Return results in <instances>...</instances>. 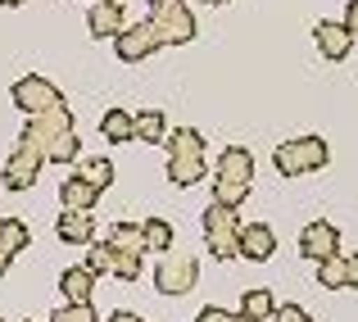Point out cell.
<instances>
[{
  "mask_svg": "<svg viewBox=\"0 0 358 322\" xmlns=\"http://www.w3.org/2000/svg\"><path fill=\"white\" fill-rule=\"evenodd\" d=\"M23 141H32L45 155V164H73L78 159V122H73L69 105H55L45 113H32L23 127Z\"/></svg>",
  "mask_w": 358,
  "mask_h": 322,
  "instance_id": "1",
  "label": "cell"
},
{
  "mask_svg": "<svg viewBox=\"0 0 358 322\" xmlns=\"http://www.w3.org/2000/svg\"><path fill=\"white\" fill-rule=\"evenodd\" d=\"M168 146V182L173 186H195L209 168H204V136L195 127H177L164 136Z\"/></svg>",
  "mask_w": 358,
  "mask_h": 322,
  "instance_id": "2",
  "label": "cell"
},
{
  "mask_svg": "<svg viewBox=\"0 0 358 322\" xmlns=\"http://www.w3.org/2000/svg\"><path fill=\"white\" fill-rule=\"evenodd\" d=\"M250 186H254V155L241 146H227L218 155V168H213V200L236 209L250 195Z\"/></svg>",
  "mask_w": 358,
  "mask_h": 322,
  "instance_id": "3",
  "label": "cell"
},
{
  "mask_svg": "<svg viewBox=\"0 0 358 322\" xmlns=\"http://www.w3.org/2000/svg\"><path fill=\"white\" fill-rule=\"evenodd\" d=\"M241 214L231 209V204H218L213 200L209 209H204V241H209V254L218 263H231L241 259Z\"/></svg>",
  "mask_w": 358,
  "mask_h": 322,
  "instance_id": "4",
  "label": "cell"
},
{
  "mask_svg": "<svg viewBox=\"0 0 358 322\" xmlns=\"http://www.w3.org/2000/svg\"><path fill=\"white\" fill-rule=\"evenodd\" d=\"M272 164H277L281 177H304V173H317V168L331 164V150H327L322 136H295L286 146H277Z\"/></svg>",
  "mask_w": 358,
  "mask_h": 322,
  "instance_id": "5",
  "label": "cell"
},
{
  "mask_svg": "<svg viewBox=\"0 0 358 322\" xmlns=\"http://www.w3.org/2000/svg\"><path fill=\"white\" fill-rule=\"evenodd\" d=\"M195 277H200V263H195V254H186V250H164V259H159V268H155L159 295H186V290L195 286Z\"/></svg>",
  "mask_w": 358,
  "mask_h": 322,
  "instance_id": "6",
  "label": "cell"
},
{
  "mask_svg": "<svg viewBox=\"0 0 358 322\" xmlns=\"http://www.w3.org/2000/svg\"><path fill=\"white\" fill-rule=\"evenodd\" d=\"M145 18L155 23V32H159V41H164V46L195 41V14L186 9V0H182V5H150Z\"/></svg>",
  "mask_w": 358,
  "mask_h": 322,
  "instance_id": "7",
  "label": "cell"
},
{
  "mask_svg": "<svg viewBox=\"0 0 358 322\" xmlns=\"http://www.w3.org/2000/svg\"><path fill=\"white\" fill-rule=\"evenodd\" d=\"M41 164H45V155L32 146V141L18 136V146H14V155L5 159V173H0V177H5L9 191H27V186L36 182V173H41Z\"/></svg>",
  "mask_w": 358,
  "mask_h": 322,
  "instance_id": "8",
  "label": "cell"
},
{
  "mask_svg": "<svg viewBox=\"0 0 358 322\" xmlns=\"http://www.w3.org/2000/svg\"><path fill=\"white\" fill-rule=\"evenodd\" d=\"M114 46H118V59L122 64H141V59H150V55L159 50V32H155V23L150 18H141V23H127L122 32L114 36Z\"/></svg>",
  "mask_w": 358,
  "mask_h": 322,
  "instance_id": "9",
  "label": "cell"
},
{
  "mask_svg": "<svg viewBox=\"0 0 358 322\" xmlns=\"http://www.w3.org/2000/svg\"><path fill=\"white\" fill-rule=\"evenodd\" d=\"M14 105L32 118V113H45V109H55V105H64V96H59V87L55 82H45V78H18L14 82Z\"/></svg>",
  "mask_w": 358,
  "mask_h": 322,
  "instance_id": "10",
  "label": "cell"
},
{
  "mask_svg": "<svg viewBox=\"0 0 358 322\" xmlns=\"http://www.w3.org/2000/svg\"><path fill=\"white\" fill-rule=\"evenodd\" d=\"M299 254H304V259H313V263L341 254V232H336L331 223H308L304 232H299Z\"/></svg>",
  "mask_w": 358,
  "mask_h": 322,
  "instance_id": "11",
  "label": "cell"
},
{
  "mask_svg": "<svg viewBox=\"0 0 358 322\" xmlns=\"http://www.w3.org/2000/svg\"><path fill=\"white\" fill-rule=\"evenodd\" d=\"M313 41H317V50H322V59H350V50H354V32L345 23H317L313 27Z\"/></svg>",
  "mask_w": 358,
  "mask_h": 322,
  "instance_id": "12",
  "label": "cell"
},
{
  "mask_svg": "<svg viewBox=\"0 0 358 322\" xmlns=\"http://www.w3.org/2000/svg\"><path fill=\"white\" fill-rule=\"evenodd\" d=\"M272 254H277V236H272L268 223H250L241 227V259L250 263H268Z\"/></svg>",
  "mask_w": 358,
  "mask_h": 322,
  "instance_id": "13",
  "label": "cell"
},
{
  "mask_svg": "<svg viewBox=\"0 0 358 322\" xmlns=\"http://www.w3.org/2000/svg\"><path fill=\"white\" fill-rule=\"evenodd\" d=\"M87 27L96 41H114V36L122 32V5H114V0H91V14H87Z\"/></svg>",
  "mask_w": 358,
  "mask_h": 322,
  "instance_id": "14",
  "label": "cell"
},
{
  "mask_svg": "<svg viewBox=\"0 0 358 322\" xmlns=\"http://www.w3.org/2000/svg\"><path fill=\"white\" fill-rule=\"evenodd\" d=\"M55 236L69 245H91L96 241V218H91L87 209H64L59 218H55Z\"/></svg>",
  "mask_w": 358,
  "mask_h": 322,
  "instance_id": "15",
  "label": "cell"
},
{
  "mask_svg": "<svg viewBox=\"0 0 358 322\" xmlns=\"http://www.w3.org/2000/svg\"><path fill=\"white\" fill-rule=\"evenodd\" d=\"M59 290H64L69 304H91V295H96V268H91V263L64 268L59 272Z\"/></svg>",
  "mask_w": 358,
  "mask_h": 322,
  "instance_id": "16",
  "label": "cell"
},
{
  "mask_svg": "<svg viewBox=\"0 0 358 322\" xmlns=\"http://www.w3.org/2000/svg\"><path fill=\"white\" fill-rule=\"evenodd\" d=\"M59 200H64V209H96L100 204V186L96 182H87L82 173H73V177H64V186H59Z\"/></svg>",
  "mask_w": 358,
  "mask_h": 322,
  "instance_id": "17",
  "label": "cell"
},
{
  "mask_svg": "<svg viewBox=\"0 0 358 322\" xmlns=\"http://www.w3.org/2000/svg\"><path fill=\"white\" fill-rule=\"evenodd\" d=\"M100 132H105V141L122 146V141L136 136V113H127V109H109L105 118H100Z\"/></svg>",
  "mask_w": 358,
  "mask_h": 322,
  "instance_id": "18",
  "label": "cell"
},
{
  "mask_svg": "<svg viewBox=\"0 0 358 322\" xmlns=\"http://www.w3.org/2000/svg\"><path fill=\"white\" fill-rule=\"evenodd\" d=\"M241 314L254 318V322H268L272 314H277V300H272V290H263V286L245 290V295H241Z\"/></svg>",
  "mask_w": 358,
  "mask_h": 322,
  "instance_id": "19",
  "label": "cell"
},
{
  "mask_svg": "<svg viewBox=\"0 0 358 322\" xmlns=\"http://www.w3.org/2000/svg\"><path fill=\"white\" fill-rule=\"evenodd\" d=\"M317 281H322L327 290L350 286V259H345V254H331V259H322V263H317Z\"/></svg>",
  "mask_w": 358,
  "mask_h": 322,
  "instance_id": "20",
  "label": "cell"
},
{
  "mask_svg": "<svg viewBox=\"0 0 358 322\" xmlns=\"http://www.w3.org/2000/svg\"><path fill=\"white\" fill-rule=\"evenodd\" d=\"M136 136L141 141H150V146H164V136H168V118L159 109H141L136 113Z\"/></svg>",
  "mask_w": 358,
  "mask_h": 322,
  "instance_id": "21",
  "label": "cell"
},
{
  "mask_svg": "<svg viewBox=\"0 0 358 322\" xmlns=\"http://www.w3.org/2000/svg\"><path fill=\"white\" fill-rule=\"evenodd\" d=\"M109 241L118 245V250H131V254H145V232H141V223H114L109 227Z\"/></svg>",
  "mask_w": 358,
  "mask_h": 322,
  "instance_id": "22",
  "label": "cell"
},
{
  "mask_svg": "<svg viewBox=\"0 0 358 322\" xmlns=\"http://www.w3.org/2000/svg\"><path fill=\"white\" fill-rule=\"evenodd\" d=\"M27 241H32V232H27L23 218H0V250L18 254V250H27Z\"/></svg>",
  "mask_w": 358,
  "mask_h": 322,
  "instance_id": "23",
  "label": "cell"
},
{
  "mask_svg": "<svg viewBox=\"0 0 358 322\" xmlns=\"http://www.w3.org/2000/svg\"><path fill=\"white\" fill-rule=\"evenodd\" d=\"M141 232H145V245L150 250H173V223H168V218H145V223H141Z\"/></svg>",
  "mask_w": 358,
  "mask_h": 322,
  "instance_id": "24",
  "label": "cell"
},
{
  "mask_svg": "<svg viewBox=\"0 0 358 322\" xmlns=\"http://www.w3.org/2000/svg\"><path fill=\"white\" fill-rule=\"evenodd\" d=\"M114 245V241H109ZM141 259L145 254H131V250H118L114 245V263H109V277H118V281H136L141 277Z\"/></svg>",
  "mask_w": 358,
  "mask_h": 322,
  "instance_id": "25",
  "label": "cell"
},
{
  "mask_svg": "<svg viewBox=\"0 0 358 322\" xmlns=\"http://www.w3.org/2000/svg\"><path fill=\"white\" fill-rule=\"evenodd\" d=\"M78 173L87 177V182H96L100 191H109V182H114V164H109V159H87Z\"/></svg>",
  "mask_w": 358,
  "mask_h": 322,
  "instance_id": "26",
  "label": "cell"
},
{
  "mask_svg": "<svg viewBox=\"0 0 358 322\" xmlns=\"http://www.w3.org/2000/svg\"><path fill=\"white\" fill-rule=\"evenodd\" d=\"M87 263H91L96 272H105V277H109V263H114V245H109V236H105V241H91Z\"/></svg>",
  "mask_w": 358,
  "mask_h": 322,
  "instance_id": "27",
  "label": "cell"
},
{
  "mask_svg": "<svg viewBox=\"0 0 358 322\" xmlns=\"http://www.w3.org/2000/svg\"><path fill=\"white\" fill-rule=\"evenodd\" d=\"M50 322H100L91 304H64L59 314H50Z\"/></svg>",
  "mask_w": 358,
  "mask_h": 322,
  "instance_id": "28",
  "label": "cell"
},
{
  "mask_svg": "<svg viewBox=\"0 0 358 322\" xmlns=\"http://www.w3.org/2000/svg\"><path fill=\"white\" fill-rule=\"evenodd\" d=\"M195 322H241V314H227V309H218V304H204L200 314H195Z\"/></svg>",
  "mask_w": 358,
  "mask_h": 322,
  "instance_id": "29",
  "label": "cell"
},
{
  "mask_svg": "<svg viewBox=\"0 0 358 322\" xmlns=\"http://www.w3.org/2000/svg\"><path fill=\"white\" fill-rule=\"evenodd\" d=\"M272 322H313V318H308L299 304H286V309H277V314H272Z\"/></svg>",
  "mask_w": 358,
  "mask_h": 322,
  "instance_id": "30",
  "label": "cell"
},
{
  "mask_svg": "<svg viewBox=\"0 0 358 322\" xmlns=\"http://www.w3.org/2000/svg\"><path fill=\"white\" fill-rule=\"evenodd\" d=\"M345 27L358 36V0H350V9H345Z\"/></svg>",
  "mask_w": 358,
  "mask_h": 322,
  "instance_id": "31",
  "label": "cell"
},
{
  "mask_svg": "<svg viewBox=\"0 0 358 322\" xmlns=\"http://www.w3.org/2000/svg\"><path fill=\"white\" fill-rule=\"evenodd\" d=\"M350 259V286H358V254H345Z\"/></svg>",
  "mask_w": 358,
  "mask_h": 322,
  "instance_id": "32",
  "label": "cell"
},
{
  "mask_svg": "<svg viewBox=\"0 0 358 322\" xmlns=\"http://www.w3.org/2000/svg\"><path fill=\"white\" fill-rule=\"evenodd\" d=\"M109 322H145V318H136V314H109Z\"/></svg>",
  "mask_w": 358,
  "mask_h": 322,
  "instance_id": "33",
  "label": "cell"
},
{
  "mask_svg": "<svg viewBox=\"0 0 358 322\" xmlns=\"http://www.w3.org/2000/svg\"><path fill=\"white\" fill-rule=\"evenodd\" d=\"M9 259H14V254H9V250H0V277L9 272Z\"/></svg>",
  "mask_w": 358,
  "mask_h": 322,
  "instance_id": "34",
  "label": "cell"
},
{
  "mask_svg": "<svg viewBox=\"0 0 358 322\" xmlns=\"http://www.w3.org/2000/svg\"><path fill=\"white\" fill-rule=\"evenodd\" d=\"M0 5H5V9H18V5H23V0H0Z\"/></svg>",
  "mask_w": 358,
  "mask_h": 322,
  "instance_id": "35",
  "label": "cell"
},
{
  "mask_svg": "<svg viewBox=\"0 0 358 322\" xmlns=\"http://www.w3.org/2000/svg\"><path fill=\"white\" fill-rule=\"evenodd\" d=\"M150 5H182V0H150Z\"/></svg>",
  "mask_w": 358,
  "mask_h": 322,
  "instance_id": "36",
  "label": "cell"
},
{
  "mask_svg": "<svg viewBox=\"0 0 358 322\" xmlns=\"http://www.w3.org/2000/svg\"><path fill=\"white\" fill-rule=\"evenodd\" d=\"M204 5H227V0H204Z\"/></svg>",
  "mask_w": 358,
  "mask_h": 322,
  "instance_id": "37",
  "label": "cell"
},
{
  "mask_svg": "<svg viewBox=\"0 0 358 322\" xmlns=\"http://www.w3.org/2000/svg\"><path fill=\"white\" fill-rule=\"evenodd\" d=\"M114 5H122V0H114Z\"/></svg>",
  "mask_w": 358,
  "mask_h": 322,
  "instance_id": "38",
  "label": "cell"
},
{
  "mask_svg": "<svg viewBox=\"0 0 358 322\" xmlns=\"http://www.w3.org/2000/svg\"><path fill=\"white\" fill-rule=\"evenodd\" d=\"M27 322H32V318H27Z\"/></svg>",
  "mask_w": 358,
  "mask_h": 322,
  "instance_id": "39",
  "label": "cell"
},
{
  "mask_svg": "<svg viewBox=\"0 0 358 322\" xmlns=\"http://www.w3.org/2000/svg\"><path fill=\"white\" fill-rule=\"evenodd\" d=\"M0 322H5V318H0Z\"/></svg>",
  "mask_w": 358,
  "mask_h": 322,
  "instance_id": "40",
  "label": "cell"
}]
</instances>
